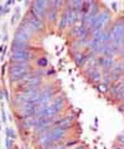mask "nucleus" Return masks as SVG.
Wrapping results in <instances>:
<instances>
[{
  "label": "nucleus",
  "instance_id": "12",
  "mask_svg": "<svg viewBox=\"0 0 124 149\" xmlns=\"http://www.w3.org/2000/svg\"><path fill=\"white\" fill-rule=\"evenodd\" d=\"M6 132H8V137L9 138H14V137H15V133H14V130L11 128H8Z\"/></svg>",
  "mask_w": 124,
  "mask_h": 149
},
{
  "label": "nucleus",
  "instance_id": "3",
  "mask_svg": "<svg viewBox=\"0 0 124 149\" xmlns=\"http://www.w3.org/2000/svg\"><path fill=\"white\" fill-rule=\"evenodd\" d=\"M33 57V54L29 52L27 50H12L11 54V61L12 62H27L29 60Z\"/></svg>",
  "mask_w": 124,
  "mask_h": 149
},
{
  "label": "nucleus",
  "instance_id": "11",
  "mask_svg": "<svg viewBox=\"0 0 124 149\" xmlns=\"http://www.w3.org/2000/svg\"><path fill=\"white\" fill-rule=\"evenodd\" d=\"M66 22H67V13H66L65 15L62 16V21H61V24H60V27H65Z\"/></svg>",
  "mask_w": 124,
  "mask_h": 149
},
{
  "label": "nucleus",
  "instance_id": "17",
  "mask_svg": "<svg viewBox=\"0 0 124 149\" xmlns=\"http://www.w3.org/2000/svg\"><path fill=\"white\" fill-rule=\"evenodd\" d=\"M122 44H124V34H123V42Z\"/></svg>",
  "mask_w": 124,
  "mask_h": 149
},
{
  "label": "nucleus",
  "instance_id": "15",
  "mask_svg": "<svg viewBox=\"0 0 124 149\" xmlns=\"http://www.w3.org/2000/svg\"><path fill=\"white\" fill-rule=\"evenodd\" d=\"M98 88H99L100 92H105V91H107V87H105V85H100Z\"/></svg>",
  "mask_w": 124,
  "mask_h": 149
},
{
  "label": "nucleus",
  "instance_id": "9",
  "mask_svg": "<svg viewBox=\"0 0 124 149\" xmlns=\"http://www.w3.org/2000/svg\"><path fill=\"white\" fill-rule=\"evenodd\" d=\"M86 32H87V27L83 26V25L78 26V27H77V29L75 30V34L78 36V37H83V36L86 35Z\"/></svg>",
  "mask_w": 124,
  "mask_h": 149
},
{
  "label": "nucleus",
  "instance_id": "6",
  "mask_svg": "<svg viewBox=\"0 0 124 149\" xmlns=\"http://www.w3.org/2000/svg\"><path fill=\"white\" fill-rule=\"evenodd\" d=\"M11 49L12 50H26L27 49V42L14 40L12 41V45H11Z\"/></svg>",
  "mask_w": 124,
  "mask_h": 149
},
{
  "label": "nucleus",
  "instance_id": "2",
  "mask_svg": "<svg viewBox=\"0 0 124 149\" xmlns=\"http://www.w3.org/2000/svg\"><path fill=\"white\" fill-rule=\"evenodd\" d=\"M123 34H124V22H117L113 26L112 32H111V40H112V46L116 50L119 47V45L123 42Z\"/></svg>",
  "mask_w": 124,
  "mask_h": 149
},
{
  "label": "nucleus",
  "instance_id": "7",
  "mask_svg": "<svg viewBox=\"0 0 124 149\" xmlns=\"http://www.w3.org/2000/svg\"><path fill=\"white\" fill-rule=\"evenodd\" d=\"M73 120V118L72 117H66V118H63V119H60V120H57L56 124L57 127H66V128H68L70 127V124H71V122Z\"/></svg>",
  "mask_w": 124,
  "mask_h": 149
},
{
  "label": "nucleus",
  "instance_id": "8",
  "mask_svg": "<svg viewBox=\"0 0 124 149\" xmlns=\"http://www.w3.org/2000/svg\"><path fill=\"white\" fill-rule=\"evenodd\" d=\"M39 83H40V78L34 77V78H30V80L25 81L24 86H25V87H29V88H35L36 86L39 85Z\"/></svg>",
  "mask_w": 124,
  "mask_h": 149
},
{
  "label": "nucleus",
  "instance_id": "16",
  "mask_svg": "<svg viewBox=\"0 0 124 149\" xmlns=\"http://www.w3.org/2000/svg\"><path fill=\"white\" fill-rule=\"evenodd\" d=\"M119 142H121V143H124V137H121V138H119Z\"/></svg>",
  "mask_w": 124,
  "mask_h": 149
},
{
  "label": "nucleus",
  "instance_id": "10",
  "mask_svg": "<svg viewBox=\"0 0 124 149\" xmlns=\"http://www.w3.org/2000/svg\"><path fill=\"white\" fill-rule=\"evenodd\" d=\"M99 63H100V65H104V66H107V67H112V65H113V58H112V57L99 58Z\"/></svg>",
  "mask_w": 124,
  "mask_h": 149
},
{
  "label": "nucleus",
  "instance_id": "5",
  "mask_svg": "<svg viewBox=\"0 0 124 149\" xmlns=\"http://www.w3.org/2000/svg\"><path fill=\"white\" fill-rule=\"evenodd\" d=\"M25 22H27L31 27H33L34 30H40V29H42L44 25H42V22H41V20H39L37 17H35L33 14H27V15L25 16Z\"/></svg>",
  "mask_w": 124,
  "mask_h": 149
},
{
  "label": "nucleus",
  "instance_id": "14",
  "mask_svg": "<svg viewBox=\"0 0 124 149\" xmlns=\"http://www.w3.org/2000/svg\"><path fill=\"white\" fill-rule=\"evenodd\" d=\"M55 17H56V10H51V13H50V20L51 21H53L55 20Z\"/></svg>",
  "mask_w": 124,
  "mask_h": 149
},
{
  "label": "nucleus",
  "instance_id": "13",
  "mask_svg": "<svg viewBox=\"0 0 124 149\" xmlns=\"http://www.w3.org/2000/svg\"><path fill=\"white\" fill-rule=\"evenodd\" d=\"M39 65H40V66H42V67H45L46 65H47V60H46V58H40L39 60Z\"/></svg>",
  "mask_w": 124,
  "mask_h": 149
},
{
  "label": "nucleus",
  "instance_id": "1",
  "mask_svg": "<svg viewBox=\"0 0 124 149\" xmlns=\"http://www.w3.org/2000/svg\"><path fill=\"white\" fill-rule=\"evenodd\" d=\"M29 73V65L27 62H12L11 63V67H10V77L12 78L14 81H17L22 78L25 74Z\"/></svg>",
  "mask_w": 124,
  "mask_h": 149
},
{
  "label": "nucleus",
  "instance_id": "4",
  "mask_svg": "<svg viewBox=\"0 0 124 149\" xmlns=\"http://www.w3.org/2000/svg\"><path fill=\"white\" fill-rule=\"evenodd\" d=\"M108 20H109V14H108V13H105V11H104V13L100 14V15L98 16V19H97V21H96V24L93 25V27H92V29H93L94 35L102 31L103 26L107 24Z\"/></svg>",
  "mask_w": 124,
  "mask_h": 149
},
{
  "label": "nucleus",
  "instance_id": "18",
  "mask_svg": "<svg viewBox=\"0 0 124 149\" xmlns=\"http://www.w3.org/2000/svg\"><path fill=\"white\" fill-rule=\"evenodd\" d=\"M77 149H83V148H81V147H80V148H77Z\"/></svg>",
  "mask_w": 124,
  "mask_h": 149
}]
</instances>
